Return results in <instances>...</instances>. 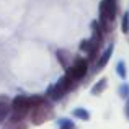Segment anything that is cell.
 I'll list each match as a JSON object with an SVG mask.
<instances>
[{"label":"cell","instance_id":"obj_7","mask_svg":"<svg viewBox=\"0 0 129 129\" xmlns=\"http://www.w3.org/2000/svg\"><path fill=\"white\" fill-rule=\"evenodd\" d=\"M10 105H12V100H10L7 95H0V126H2V124L5 123V119L8 118Z\"/></svg>","mask_w":129,"mask_h":129},{"label":"cell","instance_id":"obj_2","mask_svg":"<svg viewBox=\"0 0 129 129\" xmlns=\"http://www.w3.org/2000/svg\"><path fill=\"white\" fill-rule=\"evenodd\" d=\"M29 110H31V103H29V96H25V95H16L12 100V105H10V113L7 119L10 121H25L29 114Z\"/></svg>","mask_w":129,"mask_h":129},{"label":"cell","instance_id":"obj_16","mask_svg":"<svg viewBox=\"0 0 129 129\" xmlns=\"http://www.w3.org/2000/svg\"><path fill=\"white\" fill-rule=\"evenodd\" d=\"M118 91H119V96L121 98H124V100H127V98H129V85H127V83H123Z\"/></svg>","mask_w":129,"mask_h":129},{"label":"cell","instance_id":"obj_8","mask_svg":"<svg viewBox=\"0 0 129 129\" xmlns=\"http://www.w3.org/2000/svg\"><path fill=\"white\" fill-rule=\"evenodd\" d=\"M113 49H114V46H113V44H110V46H108L106 49L103 51V54H101V56L98 57V60H96V66H95V70H101V69H105V66L108 64V60L111 59V54H113Z\"/></svg>","mask_w":129,"mask_h":129},{"label":"cell","instance_id":"obj_12","mask_svg":"<svg viewBox=\"0 0 129 129\" xmlns=\"http://www.w3.org/2000/svg\"><path fill=\"white\" fill-rule=\"evenodd\" d=\"M72 114L80 121H88L90 119V113H88L85 108H75V110L72 111Z\"/></svg>","mask_w":129,"mask_h":129},{"label":"cell","instance_id":"obj_10","mask_svg":"<svg viewBox=\"0 0 129 129\" xmlns=\"http://www.w3.org/2000/svg\"><path fill=\"white\" fill-rule=\"evenodd\" d=\"M106 87H108V79H105V77H103V79H100L93 87H91L90 93L95 95V96H98V95H101L105 90H106Z\"/></svg>","mask_w":129,"mask_h":129},{"label":"cell","instance_id":"obj_1","mask_svg":"<svg viewBox=\"0 0 129 129\" xmlns=\"http://www.w3.org/2000/svg\"><path fill=\"white\" fill-rule=\"evenodd\" d=\"M116 12H118L116 0H101L100 2V18L96 21L103 33L111 31V25L116 20Z\"/></svg>","mask_w":129,"mask_h":129},{"label":"cell","instance_id":"obj_6","mask_svg":"<svg viewBox=\"0 0 129 129\" xmlns=\"http://www.w3.org/2000/svg\"><path fill=\"white\" fill-rule=\"evenodd\" d=\"M103 36H105V33L101 31L98 21H96V20H93V21H91V38H90V41H91V44H93L96 49H100L101 41H103Z\"/></svg>","mask_w":129,"mask_h":129},{"label":"cell","instance_id":"obj_4","mask_svg":"<svg viewBox=\"0 0 129 129\" xmlns=\"http://www.w3.org/2000/svg\"><path fill=\"white\" fill-rule=\"evenodd\" d=\"M75 85H77V83L74 82V80H70L69 77L64 74V75L60 77V79L57 80L54 85H49V87H47V90H46V98H47L49 101H59L60 98L64 96V95H67Z\"/></svg>","mask_w":129,"mask_h":129},{"label":"cell","instance_id":"obj_15","mask_svg":"<svg viewBox=\"0 0 129 129\" xmlns=\"http://www.w3.org/2000/svg\"><path fill=\"white\" fill-rule=\"evenodd\" d=\"M121 29H123V33H129V12H126L123 15V20H121Z\"/></svg>","mask_w":129,"mask_h":129},{"label":"cell","instance_id":"obj_11","mask_svg":"<svg viewBox=\"0 0 129 129\" xmlns=\"http://www.w3.org/2000/svg\"><path fill=\"white\" fill-rule=\"evenodd\" d=\"M2 129H28L26 121H10L5 119V123L2 124Z\"/></svg>","mask_w":129,"mask_h":129},{"label":"cell","instance_id":"obj_3","mask_svg":"<svg viewBox=\"0 0 129 129\" xmlns=\"http://www.w3.org/2000/svg\"><path fill=\"white\" fill-rule=\"evenodd\" d=\"M29 119H31V124L35 126H41V124L47 123L49 119L54 118V110H52V105L47 98H44L41 103L35 105V106L29 110Z\"/></svg>","mask_w":129,"mask_h":129},{"label":"cell","instance_id":"obj_17","mask_svg":"<svg viewBox=\"0 0 129 129\" xmlns=\"http://www.w3.org/2000/svg\"><path fill=\"white\" fill-rule=\"evenodd\" d=\"M124 114H126V118L129 121V98L126 100V105H124Z\"/></svg>","mask_w":129,"mask_h":129},{"label":"cell","instance_id":"obj_14","mask_svg":"<svg viewBox=\"0 0 129 129\" xmlns=\"http://www.w3.org/2000/svg\"><path fill=\"white\" fill-rule=\"evenodd\" d=\"M116 74L121 77V79H126V75H127V72H126V64H124V60H118V64H116Z\"/></svg>","mask_w":129,"mask_h":129},{"label":"cell","instance_id":"obj_13","mask_svg":"<svg viewBox=\"0 0 129 129\" xmlns=\"http://www.w3.org/2000/svg\"><path fill=\"white\" fill-rule=\"evenodd\" d=\"M57 124H59V129H75V123L69 118H60L57 119Z\"/></svg>","mask_w":129,"mask_h":129},{"label":"cell","instance_id":"obj_9","mask_svg":"<svg viewBox=\"0 0 129 129\" xmlns=\"http://www.w3.org/2000/svg\"><path fill=\"white\" fill-rule=\"evenodd\" d=\"M56 56H57L59 64L64 67V69H67V67L72 64V60H74V56H72V54H69L67 51H64V49H59V51L56 52Z\"/></svg>","mask_w":129,"mask_h":129},{"label":"cell","instance_id":"obj_5","mask_svg":"<svg viewBox=\"0 0 129 129\" xmlns=\"http://www.w3.org/2000/svg\"><path fill=\"white\" fill-rule=\"evenodd\" d=\"M87 74H88V60L85 57H80V56L74 57L72 64L66 69V75L70 80H74L75 83H79Z\"/></svg>","mask_w":129,"mask_h":129}]
</instances>
